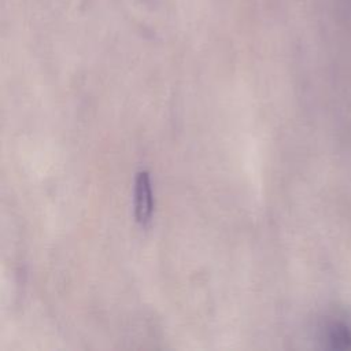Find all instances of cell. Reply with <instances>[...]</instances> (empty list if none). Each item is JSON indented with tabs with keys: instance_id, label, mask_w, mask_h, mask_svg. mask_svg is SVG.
<instances>
[{
	"instance_id": "7a4b0ae2",
	"label": "cell",
	"mask_w": 351,
	"mask_h": 351,
	"mask_svg": "<svg viewBox=\"0 0 351 351\" xmlns=\"http://www.w3.org/2000/svg\"><path fill=\"white\" fill-rule=\"evenodd\" d=\"M325 339L330 348L351 350V326L343 321L330 322L325 330Z\"/></svg>"
},
{
	"instance_id": "6da1fadb",
	"label": "cell",
	"mask_w": 351,
	"mask_h": 351,
	"mask_svg": "<svg viewBox=\"0 0 351 351\" xmlns=\"http://www.w3.org/2000/svg\"><path fill=\"white\" fill-rule=\"evenodd\" d=\"M154 211V197L151 181L147 171H138L134 182V217L136 221L145 226L149 223Z\"/></svg>"
}]
</instances>
